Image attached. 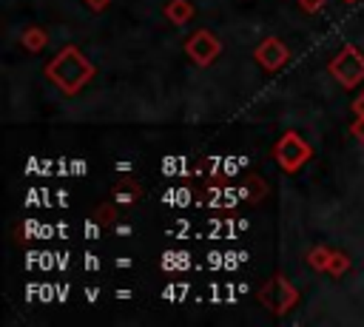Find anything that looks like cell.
<instances>
[{
	"mask_svg": "<svg viewBox=\"0 0 364 327\" xmlns=\"http://www.w3.org/2000/svg\"><path fill=\"white\" fill-rule=\"evenodd\" d=\"M97 222H100L102 227H111V225L117 222V208H114V202H105V205L97 208Z\"/></svg>",
	"mask_w": 364,
	"mask_h": 327,
	"instance_id": "obj_12",
	"label": "cell"
},
{
	"mask_svg": "<svg viewBox=\"0 0 364 327\" xmlns=\"http://www.w3.org/2000/svg\"><path fill=\"white\" fill-rule=\"evenodd\" d=\"M344 3H355V0H344Z\"/></svg>",
	"mask_w": 364,
	"mask_h": 327,
	"instance_id": "obj_17",
	"label": "cell"
},
{
	"mask_svg": "<svg viewBox=\"0 0 364 327\" xmlns=\"http://www.w3.org/2000/svg\"><path fill=\"white\" fill-rule=\"evenodd\" d=\"M253 57H256V63H259L264 71H279V68L287 65L290 51H287V45H284L279 37H264V40L256 45Z\"/></svg>",
	"mask_w": 364,
	"mask_h": 327,
	"instance_id": "obj_6",
	"label": "cell"
},
{
	"mask_svg": "<svg viewBox=\"0 0 364 327\" xmlns=\"http://www.w3.org/2000/svg\"><path fill=\"white\" fill-rule=\"evenodd\" d=\"M350 270V256L347 253H341V250H333V256H330V264H327V273L330 276H344Z\"/></svg>",
	"mask_w": 364,
	"mask_h": 327,
	"instance_id": "obj_11",
	"label": "cell"
},
{
	"mask_svg": "<svg viewBox=\"0 0 364 327\" xmlns=\"http://www.w3.org/2000/svg\"><path fill=\"white\" fill-rule=\"evenodd\" d=\"M353 111H355V117H364V91L355 97V102H353Z\"/></svg>",
	"mask_w": 364,
	"mask_h": 327,
	"instance_id": "obj_16",
	"label": "cell"
},
{
	"mask_svg": "<svg viewBox=\"0 0 364 327\" xmlns=\"http://www.w3.org/2000/svg\"><path fill=\"white\" fill-rule=\"evenodd\" d=\"M94 74H97L94 63H91L77 45H65V48L46 65V77H48L63 94H77L85 82H91Z\"/></svg>",
	"mask_w": 364,
	"mask_h": 327,
	"instance_id": "obj_1",
	"label": "cell"
},
{
	"mask_svg": "<svg viewBox=\"0 0 364 327\" xmlns=\"http://www.w3.org/2000/svg\"><path fill=\"white\" fill-rule=\"evenodd\" d=\"M330 256H333V250H330L327 245H316V247L307 253V264H310L313 270H327Z\"/></svg>",
	"mask_w": 364,
	"mask_h": 327,
	"instance_id": "obj_10",
	"label": "cell"
},
{
	"mask_svg": "<svg viewBox=\"0 0 364 327\" xmlns=\"http://www.w3.org/2000/svg\"><path fill=\"white\" fill-rule=\"evenodd\" d=\"M321 6H324V0H299V9H301L304 14H316Z\"/></svg>",
	"mask_w": 364,
	"mask_h": 327,
	"instance_id": "obj_13",
	"label": "cell"
},
{
	"mask_svg": "<svg viewBox=\"0 0 364 327\" xmlns=\"http://www.w3.org/2000/svg\"><path fill=\"white\" fill-rule=\"evenodd\" d=\"M259 301H262L267 310H273L276 316H284L290 307H296V301H299V290H296L282 273H276L273 279H267V282L262 284V290H259Z\"/></svg>",
	"mask_w": 364,
	"mask_h": 327,
	"instance_id": "obj_4",
	"label": "cell"
},
{
	"mask_svg": "<svg viewBox=\"0 0 364 327\" xmlns=\"http://www.w3.org/2000/svg\"><path fill=\"white\" fill-rule=\"evenodd\" d=\"M20 43H23V48H28V51H40V48H46L48 34H46V28H40V26H28V28L23 31Z\"/></svg>",
	"mask_w": 364,
	"mask_h": 327,
	"instance_id": "obj_9",
	"label": "cell"
},
{
	"mask_svg": "<svg viewBox=\"0 0 364 327\" xmlns=\"http://www.w3.org/2000/svg\"><path fill=\"white\" fill-rule=\"evenodd\" d=\"M136 199H142V188L131 176H125V179H119L114 185V202L125 205V202H136Z\"/></svg>",
	"mask_w": 364,
	"mask_h": 327,
	"instance_id": "obj_8",
	"label": "cell"
},
{
	"mask_svg": "<svg viewBox=\"0 0 364 327\" xmlns=\"http://www.w3.org/2000/svg\"><path fill=\"white\" fill-rule=\"evenodd\" d=\"M350 131H353V136L364 145V117H355V122H353V128H350Z\"/></svg>",
	"mask_w": 364,
	"mask_h": 327,
	"instance_id": "obj_14",
	"label": "cell"
},
{
	"mask_svg": "<svg viewBox=\"0 0 364 327\" xmlns=\"http://www.w3.org/2000/svg\"><path fill=\"white\" fill-rule=\"evenodd\" d=\"M327 71L333 74V80H338L344 88H355L358 82H364V54L347 43L327 65Z\"/></svg>",
	"mask_w": 364,
	"mask_h": 327,
	"instance_id": "obj_3",
	"label": "cell"
},
{
	"mask_svg": "<svg viewBox=\"0 0 364 327\" xmlns=\"http://www.w3.org/2000/svg\"><path fill=\"white\" fill-rule=\"evenodd\" d=\"M219 51H222V40L213 31H208V28H199V31H193L185 40V54L196 65H210L219 57Z\"/></svg>",
	"mask_w": 364,
	"mask_h": 327,
	"instance_id": "obj_5",
	"label": "cell"
},
{
	"mask_svg": "<svg viewBox=\"0 0 364 327\" xmlns=\"http://www.w3.org/2000/svg\"><path fill=\"white\" fill-rule=\"evenodd\" d=\"M82 3H85L91 11H102V9H108V3H111V0H82Z\"/></svg>",
	"mask_w": 364,
	"mask_h": 327,
	"instance_id": "obj_15",
	"label": "cell"
},
{
	"mask_svg": "<svg viewBox=\"0 0 364 327\" xmlns=\"http://www.w3.org/2000/svg\"><path fill=\"white\" fill-rule=\"evenodd\" d=\"M313 156V148L296 134V131H284L279 136V142L273 145V159L284 173H296L307 159Z\"/></svg>",
	"mask_w": 364,
	"mask_h": 327,
	"instance_id": "obj_2",
	"label": "cell"
},
{
	"mask_svg": "<svg viewBox=\"0 0 364 327\" xmlns=\"http://www.w3.org/2000/svg\"><path fill=\"white\" fill-rule=\"evenodd\" d=\"M193 14H196V9H193L191 0H168V3H165V17H168L171 23H176V26L191 23Z\"/></svg>",
	"mask_w": 364,
	"mask_h": 327,
	"instance_id": "obj_7",
	"label": "cell"
}]
</instances>
